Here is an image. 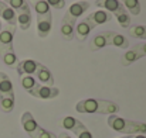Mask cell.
<instances>
[{
    "label": "cell",
    "mask_w": 146,
    "mask_h": 138,
    "mask_svg": "<svg viewBox=\"0 0 146 138\" xmlns=\"http://www.w3.org/2000/svg\"><path fill=\"white\" fill-rule=\"evenodd\" d=\"M75 110L81 114H116L119 111V106L111 100L102 99H84L75 104Z\"/></svg>",
    "instance_id": "cell-1"
},
{
    "label": "cell",
    "mask_w": 146,
    "mask_h": 138,
    "mask_svg": "<svg viewBox=\"0 0 146 138\" xmlns=\"http://www.w3.org/2000/svg\"><path fill=\"white\" fill-rule=\"evenodd\" d=\"M108 126L116 133L128 134V135H136V134H146V123L141 121H132L123 117H119L116 114H112L108 117Z\"/></svg>",
    "instance_id": "cell-2"
},
{
    "label": "cell",
    "mask_w": 146,
    "mask_h": 138,
    "mask_svg": "<svg viewBox=\"0 0 146 138\" xmlns=\"http://www.w3.org/2000/svg\"><path fill=\"white\" fill-rule=\"evenodd\" d=\"M95 6L105 9L108 13H112L122 28L131 27V16L119 0H95Z\"/></svg>",
    "instance_id": "cell-3"
},
{
    "label": "cell",
    "mask_w": 146,
    "mask_h": 138,
    "mask_svg": "<svg viewBox=\"0 0 146 138\" xmlns=\"http://www.w3.org/2000/svg\"><path fill=\"white\" fill-rule=\"evenodd\" d=\"M29 94L37 99H43V100H50V99H55L60 94V89L54 88V86H46V85H40L37 83L31 90H29Z\"/></svg>",
    "instance_id": "cell-4"
},
{
    "label": "cell",
    "mask_w": 146,
    "mask_h": 138,
    "mask_svg": "<svg viewBox=\"0 0 146 138\" xmlns=\"http://www.w3.org/2000/svg\"><path fill=\"white\" fill-rule=\"evenodd\" d=\"M90 7H91V4H90L88 1H85V0H81V1H78V3H74V4H71L70 9L67 10L64 18L75 23V20H77L78 17H81Z\"/></svg>",
    "instance_id": "cell-5"
},
{
    "label": "cell",
    "mask_w": 146,
    "mask_h": 138,
    "mask_svg": "<svg viewBox=\"0 0 146 138\" xmlns=\"http://www.w3.org/2000/svg\"><path fill=\"white\" fill-rule=\"evenodd\" d=\"M21 126H23L24 131L31 138H36L38 130L41 128V127L37 124V121L34 120V117H33V114H31L30 111H24V113L21 114Z\"/></svg>",
    "instance_id": "cell-6"
},
{
    "label": "cell",
    "mask_w": 146,
    "mask_h": 138,
    "mask_svg": "<svg viewBox=\"0 0 146 138\" xmlns=\"http://www.w3.org/2000/svg\"><path fill=\"white\" fill-rule=\"evenodd\" d=\"M95 28V26L91 23V20L88 17H84L75 27V38L78 41H85L87 37L90 35V33Z\"/></svg>",
    "instance_id": "cell-7"
},
{
    "label": "cell",
    "mask_w": 146,
    "mask_h": 138,
    "mask_svg": "<svg viewBox=\"0 0 146 138\" xmlns=\"http://www.w3.org/2000/svg\"><path fill=\"white\" fill-rule=\"evenodd\" d=\"M14 31H16V27H13V26H7V27L1 28V31H0V51L13 49Z\"/></svg>",
    "instance_id": "cell-8"
},
{
    "label": "cell",
    "mask_w": 146,
    "mask_h": 138,
    "mask_svg": "<svg viewBox=\"0 0 146 138\" xmlns=\"http://www.w3.org/2000/svg\"><path fill=\"white\" fill-rule=\"evenodd\" d=\"M38 65L40 63L34 59H23L17 63L16 69H17V73L21 76H31L33 73H36Z\"/></svg>",
    "instance_id": "cell-9"
},
{
    "label": "cell",
    "mask_w": 146,
    "mask_h": 138,
    "mask_svg": "<svg viewBox=\"0 0 146 138\" xmlns=\"http://www.w3.org/2000/svg\"><path fill=\"white\" fill-rule=\"evenodd\" d=\"M0 99H14L13 83L4 72H0Z\"/></svg>",
    "instance_id": "cell-10"
},
{
    "label": "cell",
    "mask_w": 146,
    "mask_h": 138,
    "mask_svg": "<svg viewBox=\"0 0 146 138\" xmlns=\"http://www.w3.org/2000/svg\"><path fill=\"white\" fill-rule=\"evenodd\" d=\"M52 17L51 16H37V34L40 38H47L51 31Z\"/></svg>",
    "instance_id": "cell-11"
},
{
    "label": "cell",
    "mask_w": 146,
    "mask_h": 138,
    "mask_svg": "<svg viewBox=\"0 0 146 138\" xmlns=\"http://www.w3.org/2000/svg\"><path fill=\"white\" fill-rule=\"evenodd\" d=\"M106 37H108V46L112 45L122 49H126L129 46V40L116 31H106Z\"/></svg>",
    "instance_id": "cell-12"
},
{
    "label": "cell",
    "mask_w": 146,
    "mask_h": 138,
    "mask_svg": "<svg viewBox=\"0 0 146 138\" xmlns=\"http://www.w3.org/2000/svg\"><path fill=\"white\" fill-rule=\"evenodd\" d=\"M0 17L9 26L16 27V24H17V13L11 7H9L6 3H3V1H1V6H0Z\"/></svg>",
    "instance_id": "cell-13"
},
{
    "label": "cell",
    "mask_w": 146,
    "mask_h": 138,
    "mask_svg": "<svg viewBox=\"0 0 146 138\" xmlns=\"http://www.w3.org/2000/svg\"><path fill=\"white\" fill-rule=\"evenodd\" d=\"M34 75L37 76V79H38L43 85H46V86H52V85H54L52 73H51V71H50L47 66H44V65H41V63H40Z\"/></svg>",
    "instance_id": "cell-14"
},
{
    "label": "cell",
    "mask_w": 146,
    "mask_h": 138,
    "mask_svg": "<svg viewBox=\"0 0 146 138\" xmlns=\"http://www.w3.org/2000/svg\"><path fill=\"white\" fill-rule=\"evenodd\" d=\"M87 17L91 20V23H92L95 27H97V26H101V24H105V23H108V21L112 20L111 13H108V11H105V10H97V11L91 13V14L87 16Z\"/></svg>",
    "instance_id": "cell-15"
},
{
    "label": "cell",
    "mask_w": 146,
    "mask_h": 138,
    "mask_svg": "<svg viewBox=\"0 0 146 138\" xmlns=\"http://www.w3.org/2000/svg\"><path fill=\"white\" fill-rule=\"evenodd\" d=\"M61 35L67 41H72L75 38V23L62 18L61 21Z\"/></svg>",
    "instance_id": "cell-16"
},
{
    "label": "cell",
    "mask_w": 146,
    "mask_h": 138,
    "mask_svg": "<svg viewBox=\"0 0 146 138\" xmlns=\"http://www.w3.org/2000/svg\"><path fill=\"white\" fill-rule=\"evenodd\" d=\"M141 58H143V55L133 46L131 51H126V52L122 55V58H121V65H122V66H129V65H132L133 62L139 61Z\"/></svg>",
    "instance_id": "cell-17"
},
{
    "label": "cell",
    "mask_w": 146,
    "mask_h": 138,
    "mask_svg": "<svg viewBox=\"0 0 146 138\" xmlns=\"http://www.w3.org/2000/svg\"><path fill=\"white\" fill-rule=\"evenodd\" d=\"M0 58L3 59L4 65H7L9 68H16L17 63H19V59H17V55H16V52H14V48H13V49L0 51Z\"/></svg>",
    "instance_id": "cell-18"
},
{
    "label": "cell",
    "mask_w": 146,
    "mask_h": 138,
    "mask_svg": "<svg viewBox=\"0 0 146 138\" xmlns=\"http://www.w3.org/2000/svg\"><path fill=\"white\" fill-rule=\"evenodd\" d=\"M105 46H108L106 31L97 34V35L91 40V43H90V49H91V51H98V49H102V48H105Z\"/></svg>",
    "instance_id": "cell-19"
},
{
    "label": "cell",
    "mask_w": 146,
    "mask_h": 138,
    "mask_svg": "<svg viewBox=\"0 0 146 138\" xmlns=\"http://www.w3.org/2000/svg\"><path fill=\"white\" fill-rule=\"evenodd\" d=\"M29 4L33 6L37 16H51V9L46 0H30Z\"/></svg>",
    "instance_id": "cell-20"
},
{
    "label": "cell",
    "mask_w": 146,
    "mask_h": 138,
    "mask_svg": "<svg viewBox=\"0 0 146 138\" xmlns=\"http://www.w3.org/2000/svg\"><path fill=\"white\" fill-rule=\"evenodd\" d=\"M3 3H6L9 7H11L14 11L23 13V11H31L30 10V4L27 0H3Z\"/></svg>",
    "instance_id": "cell-21"
},
{
    "label": "cell",
    "mask_w": 146,
    "mask_h": 138,
    "mask_svg": "<svg viewBox=\"0 0 146 138\" xmlns=\"http://www.w3.org/2000/svg\"><path fill=\"white\" fill-rule=\"evenodd\" d=\"M17 23H19L20 30H23V31L29 30L30 26H31V11L19 13V14H17Z\"/></svg>",
    "instance_id": "cell-22"
},
{
    "label": "cell",
    "mask_w": 146,
    "mask_h": 138,
    "mask_svg": "<svg viewBox=\"0 0 146 138\" xmlns=\"http://www.w3.org/2000/svg\"><path fill=\"white\" fill-rule=\"evenodd\" d=\"M126 11H129L132 16H139L141 14V3L139 0H119Z\"/></svg>",
    "instance_id": "cell-23"
},
{
    "label": "cell",
    "mask_w": 146,
    "mask_h": 138,
    "mask_svg": "<svg viewBox=\"0 0 146 138\" xmlns=\"http://www.w3.org/2000/svg\"><path fill=\"white\" fill-rule=\"evenodd\" d=\"M128 33L132 38L146 40V26H132L128 28Z\"/></svg>",
    "instance_id": "cell-24"
},
{
    "label": "cell",
    "mask_w": 146,
    "mask_h": 138,
    "mask_svg": "<svg viewBox=\"0 0 146 138\" xmlns=\"http://www.w3.org/2000/svg\"><path fill=\"white\" fill-rule=\"evenodd\" d=\"M72 133H75V135H77V138H94L92 137V134L90 133V130L78 120V123L74 126V128L71 130Z\"/></svg>",
    "instance_id": "cell-25"
},
{
    "label": "cell",
    "mask_w": 146,
    "mask_h": 138,
    "mask_svg": "<svg viewBox=\"0 0 146 138\" xmlns=\"http://www.w3.org/2000/svg\"><path fill=\"white\" fill-rule=\"evenodd\" d=\"M0 109L3 113H11L14 109V99H0Z\"/></svg>",
    "instance_id": "cell-26"
},
{
    "label": "cell",
    "mask_w": 146,
    "mask_h": 138,
    "mask_svg": "<svg viewBox=\"0 0 146 138\" xmlns=\"http://www.w3.org/2000/svg\"><path fill=\"white\" fill-rule=\"evenodd\" d=\"M36 85H37V80H36L33 76H23V78H21V86H23L27 92L31 90Z\"/></svg>",
    "instance_id": "cell-27"
},
{
    "label": "cell",
    "mask_w": 146,
    "mask_h": 138,
    "mask_svg": "<svg viewBox=\"0 0 146 138\" xmlns=\"http://www.w3.org/2000/svg\"><path fill=\"white\" fill-rule=\"evenodd\" d=\"M36 138H57V135H55V134H52V133L48 131V130L40 128V130H38V133H37V135H36Z\"/></svg>",
    "instance_id": "cell-28"
},
{
    "label": "cell",
    "mask_w": 146,
    "mask_h": 138,
    "mask_svg": "<svg viewBox=\"0 0 146 138\" xmlns=\"http://www.w3.org/2000/svg\"><path fill=\"white\" fill-rule=\"evenodd\" d=\"M48 3L50 7H54V9H64L65 6V0H46Z\"/></svg>",
    "instance_id": "cell-29"
},
{
    "label": "cell",
    "mask_w": 146,
    "mask_h": 138,
    "mask_svg": "<svg viewBox=\"0 0 146 138\" xmlns=\"http://www.w3.org/2000/svg\"><path fill=\"white\" fill-rule=\"evenodd\" d=\"M135 48L143 55V56H146V41L145 43H142V44H138V45H135Z\"/></svg>",
    "instance_id": "cell-30"
},
{
    "label": "cell",
    "mask_w": 146,
    "mask_h": 138,
    "mask_svg": "<svg viewBox=\"0 0 146 138\" xmlns=\"http://www.w3.org/2000/svg\"><path fill=\"white\" fill-rule=\"evenodd\" d=\"M57 138H71V137H70L67 133H61V134H60V135H58Z\"/></svg>",
    "instance_id": "cell-31"
},
{
    "label": "cell",
    "mask_w": 146,
    "mask_h": 138,
    "mask_svg": "<svg viewBox=\"0 0 146 138\" xmlns=\"http://www.w3.org/2000/svg\"><path fill=\"white\" fill-rule=\"evenodd\" d=\"M131 138H146V135H143V134H136V135H131Z\"/></svg>",
    "instance_id": "cell-32"
},
{
    "label": "cell",
    "mask_w": 146,
    "mask_h": 138,
    "mask_svg": "<svg viewBox=\"0 0 146 138\" xmlns=\"http://www.w3.org/2000/svg\"><path fill=\"white\" fill-rule=\"evenodd\" d=\"M1 28H3V26H1V21H0V31H1Z\"/></svg>",
    "instance_id": "cell-33"
},
{
    "label": "cell",
    "mask_w": 146,
    "mask_h": 138,
    "mask_svg": "<svg viewBox=\"0 0 146 138\" xmlns=\"http://www.w3.org/2000/svg\"><path fill=\"white\" fill-rule=\"evenodd\" d=\"M122 138H131V135H126V137H122Z\"/></svg>",
    "instance_id": "cell-34"
}]
</instances>
